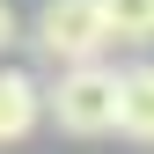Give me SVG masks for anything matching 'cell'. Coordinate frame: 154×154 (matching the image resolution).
<instances>
[{
	"instance_id": "obj_6",
	"label": "cell",
	"mask_w": 154,
	"mask_h": 154,
	"mask_svg": "<svg viewBox=\"0 0 154 154\" xmlns=\"http://www.w3.org/2000/svg\"><path fill=\"white\" fill-rule=\"evenodd\" d=\"M15 37H22V22H15V8H8V0H0V51H8Z\"/></svg>"
},
{
	"instance_id": "obj_1",
	"label": "cell",
	"mask_w": 154,
	"mask_h": 154,
	"mask_svg": "<svg viewBox=\"0 0 154 154\" xmlns=\"http://www.w3.org/2000/svg\"><path fill=\"white\" fill-rule=\"evenodd\" d=\"M44 118L73 132V140H103V132H118V73H110L103 59L88 66H59L44 88Z\"/></svg>"
},
{
	"instance_id": "obj_2",
	"label": "cell",
	"mask_w": 154,
	"mask_h": 154,
	"mask_svg": "<svg viewBox=\"0 0 154 154\" xmlns=\"http://www.w3.org/2000/svg\"><path fill=\"white\" fill-rule=\"evenodd\" d=\"M29 44L51 66H88V59L110 51V22H103L95 0H44L37 22H29Z\"/></svg>"
},
{
	"instance_id": "obj_4",
	"label": "cell",
	"mask_w": 154,
	"mask_h": 154,
	"mask_svg": "<svg viewBox=\"0 0 154 154\" xmlns=\"http://www.w3.org/2000/svg\"><path fill=\"white\" fill-rule=\"evenodd\" d=\"M118 132L154 140V66H125L118 73Z\"/></svg>"
},
{
	"instance_id": "obj_3",
	"label": "cell",
	"mask_w": 154,
	"mask_h": 154,
	"mask_svg": "<svg viewBox=\"0 0 154 154\" xmlns=\"http://www.w3.org/2000/svg\"><path fill=\"white\" fill-rule=\"evenodd\" d=\"M37 125H44V81L22 66H0V147L29 140Z\"/></svg>"
},
{
	"instance_id": "obj_5",
	"label": "cell",
	"mask_w": 154,
	"mask_h": 154,
	"mask_svg": "<svg viewBox=\"0 0 154 154\" xmlns=\"http://www.w3.org/2000/svg\"><path fill=\"white\" fill-rule=\"evenodd\" d=\"M110 22V44H154V0H95Z\"/></svg>"
}]
</instances>
